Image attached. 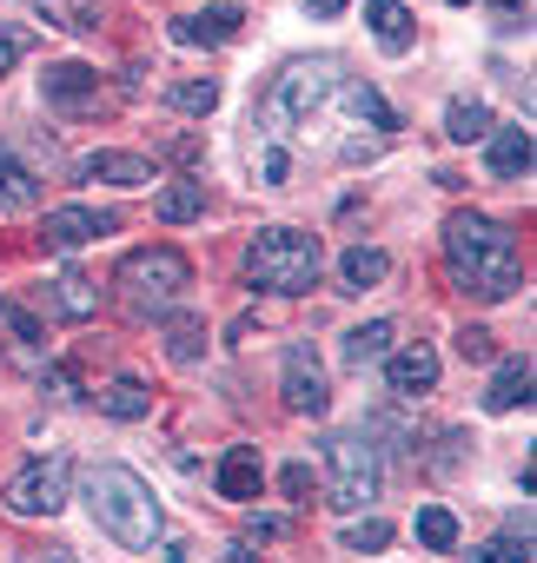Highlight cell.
Masks as SVG:
<instances>
[{"instance_id":"6da1fadb","label":"cell","mask_w":537,"mask_h":563,"mask_svg":"<svg viewBox=\"0 0 537 563\" xmlns=\"http://www.w3.org/2000/svg\"><path fill=\"white\" fill-rule=\"evenodd\" d=\"M445 258H451L458 292H471V299H511L524 286L517 239L484 212H451L445 219Z\"/></svg>"},{"instance_id":"7a4b0ae2","label":"cell","mask_w":537,"mask_h":563,"mask_svg":"<svg viewBox=\"0 0 537 563\" xmlns=\"http://www.w3.org/2000/svg\"><path fill=\"white\" fill-rule=\"evenodd\" d=\"M80 490H87L94 523H100L120 550H153V543H160V497H153V484H146L140 471H127V464H94Z\"/></svg>"},{"instance_id":"3957f363","label":"cell","mask_w":537,"mask_h":563,"mask_svg":"<svg viewBox=\"0 0 537 563\" xmlns=\"http://www.w3.org/2000/svg\"><path fill=\"white\" fill-rule=\"evenodd\" d=\"M319 265H326V245H319V232H299V225H265L245 245V278L259 292H280V299L313 292Z\"/></svg>"},{"instance_id":"277c9868","label":"cell","mask_w":537,"mask_h":563,"mask_svg":"<svg viewBox=\"0 0 537 563\" xmlns=\"http://www.w3.org/2000/svg\"><path fill=\"white\" fill-rule=\"evenodd\" d=\"M113 286H120V299H127L133 319H166L186 299V286H193V265H186L179 245H140V252L120 258Z\"/></svg>"},{"instance_id":"5b68a950","label":"cell","mask_w":537,"mask_h":563,"mask_svg":"<svg viewBox=\"0 0 537 563\" xmlns=\"http://www.w3.org/2000/svg\"><path fill=\"white\" fill-rule=\"evenodd\" d=\"M339 93V60H293L280 80H273V93H265V140H293L326 100Z\"/></svg>"},{"instance_id":"8992f818","label":"cell","mask_w":537,"mask_h":563,"mask_svg":"<svg viewBox=\"0 0 537 563\" xmlns=\"http://www.w3.org/2000/svg\"><path fill=\"white\" fill-rule=\"evenodd\" d=\"M326 464H332V504L339 510H365L372 497H379V444L365 438V431H339V438H326Z\"/></svg>"},{"instance_id":"52a82bcc","label":"cell","mask_w":537,"mask_h":563,"mask_svg":"<svg viewBox=\"0 0 537 563\" xmlns=\"http://www.w3.org/2000/svg\"><path fill=\"white\" fill-rule=\"evenodd\" d=\"M74 497V471L67 457H34L8 477V490H0V504H8L14 517H61Z\"/></svg>"},{"instance_id":"ba28073f","label":"cell","mask_w":537,"mask_h":563,"mask_svg":"<svg viewBox=\"0 0 537 563\" xmlns=\"http://www.w3.org/2000/svg\"><path fill=\"white\" fill-rule=\"evenodd\" d=\"M280 391H286V411H293V418H326V411H332V385H326V365H319L313 345H293V352H286Z\"/></svg>"},{"instance_id":"9c48e42d","label":"cell","mask_w":537,"mask_h":563,"mask_svg":"<svg viewBox=\"0 0 537 563\" xmlns=\"http://www.w3.org/2000/svg\"><path fill=\"white\" fill-rule=\"evenodd\" d=\"M41 100H47L54 113H87V107L100 100V74L80 67V60H54V67L41 74Z\"/></svg>"},{"instance_id":"30bf717a","label":"cell","mask_w":537,"mask_h":563,"mask_svg":"<svg viewBox=\"0 0 537 563\" xmlns=\"http://www.w3.org/2000/svg\"><path fill=\"white\" fill-rule=\"evenodd\" d=\"M100 232H113V212H87V206H61V212H47V225H41V239H47L54 252H80V245H94Z\"/></svg>"},{"instance_id":"8fae6325","label":"cell","mask_w":537,"mask_h":563,"mask_svg":"<svg viewBox=\"0 0 537 563\" xmlns=\"http://www.w3.org/2000/svg\"><path fill=\"white\" fill-rule=\"evenodd\" d=\"M385 378H392L398 398H425V391H438V352H431V345L385 352Z\"/></svg>"},{"instance_id":"7c38bea8","label":"cell","mask_w":537,"mask_h":563,"mask_svg":"<svg viewBox=\"0 0 537 563\" xmlns=\"http://www.w3.org/2000/svg\"><path fill=\"white\" fill-rule=\"evenodd\" d=\"M212 484H219V497H226V504H252V497H259V484H265V464H259V444H232V451L219 457V471H212Z\"/></svg>"},{"instance_id":"4fadbf2b","label":"cell","mask_w":537,"mask_h":563,"mask_svg":"<svg viewBox=\"0 0 537 563\" xmlns=\"http://www.w3.org/2000/svg\"><path fill=\"white\" fill-rule=\"evenodd\" d=\"M239 27H245V14L226 0V8H206V14H179V21H173V41H179V47H226Z\"/></svg>"},{"instance_id":"5bb4252c","label":"cell","mask_w":537,"mask_h":563,"mask_svg":"<svg viewBox=\"0 0 537 563\" xmlns=\"http://www.w3.org/2000/svg\"><path fill=\"white\" fill-rule=\"evenodd\" d=\"M80 179H107V186H146V179H160V173H153V159H140V153H87V159H80Z\"/></svg>"},{"instance_id":"9a60e30c","label":"cell","mask_w":537,"mask_h":563,"mask_svg":"<svg viewBox=\"0 0 537 563\" xmlns=\"http://www.w3.org/2000/svg\"><path fill=\"white\" fill-rule=\"evenodd\" d=\"M365 21H372V34H379V47H385V54H412V41H418L412 8H398V0H372Z\"/></svg>"},{"instance_id":"2e32d148","label":"cell","mask_w":537,"mask_h":563,"mask_svg":"<svg viewBox=\"0 0 537 563\" xmlns=\"http://www.w3.org/2000/svg\"><path fill=\"white\" fill-rule=\"evenodd\" d=\"M530 173V126H497L491 133V179H524Z\"/></svg>"},{"instance_id":"e0dca14e","label":"cell","mask_w":537,"mask_h":563,"mask_svg":"<svg viewBox=\"0 0 537 563\" xmlns=\"http://www.w3.org/2000/svg\"><path fill=\"white\" fill-rule=\"evenodd\" d=\"M0 206H8V212H34L41 206V179L14 153H0Z\"/></svg>"},{"instance_id":"ac0fdd59","label":"cell","mask_w":537,"mask_h":563,"mask_svg":"<svg viewBox=\"0 0 537 563\" xmlns=\"http://www.w3.org/2000/svg\"><path fill=\"white\" fill-rule=\"evenodd\" d=\"M484 405H491V411H517V405H530V358H504L497 378H491V391H484Z\"/></svg>"},{"instance_id":"d6986e66","label":"cell","mask_w":537,"mask_h":563,"mask_svg":"<svg viewBox=\"0 0 537 563\" xmlns=\"http://www.w3.org/2000/svg\"><path fill=\"white\" fill-rule=\"evenodd\" d=\"M339 278H346V292H365V286H379V278H392V252L352 245V252L339 258Z\"/></svg>"},{"instance_id":"ffe728a7","label":"cell","mask_w":537,"mask_h":563,"mask_svg":"<svg viewBox=\"0 0 537 563\" xmlns=\"http://www.w3.org/2000/svg\"><path fill=\"white\" fill-rule=\"evenodd\" d=\"M54 306H61V319H94L100 312V286L87 272H61L54 278Z\"/></svg>"},{"instance_id":"44dd1931","label":"cell","mask_w":537,"mask_h":563,"mask_svg":"<svg viewBox=\"0 0 537 563\" xmlns=\"http://www.w3.org/2000/svg\"><path fill=\"white\" fill-rule=\"evenodd\" d=\"M100 411L120 418V424H133V418L153 411V391H146L140 378H113V385H100Z\"/></svg>"},{"instance_id":"7402d4cb","label":"cell","mask_w":537,"mask_h":563,"mask_svg":"<svg viewBox=\"0 0 537 563\" xmlns=\"http://www.w3.org/2000/svg\"><path fill=\"white\" fill-rule=\"evenodd\" d=\"M339 93H346L352 120H372L379 133H398V113L385 107V93H379V87H365V80H339Z\"/></svg>"},{"instance_id":"603a6c76","label":"cell","mask_w":537,"mask_h":563,"mask_svg":"<svg viewBox=\"0 0 537 563\" xmlns=\"http://www.w3.org/2000/svg\"><path fill=\"white\" fill-rule=\"evenodd\" d=\"M206 212V179H173L166 192H160V219L166 225H186V219H199Z\"/></svg>"},{"instance_id":"cb8c5ba5","label":"cell","mask_w":537,"mask_h":563,"mask_svg":"<svg viewBox=\"0 0 537 563\" xmlns=\"http://www.w3.org/2000/svg\"><path fill=\"white\" fill-rule=\"evenodd\" d=\"M385 352H392V325H385V319L346 332V365H372V358H385Z\"/></svg>"},{"instance_id":"d4e9b609","label":"cell","mask_w":537,"mask_h":563,"mask_svg":"<svg viewBox=\"0 0 537 563\" xmlns=\"http://www.w3.org/2000/svg\"><path fill=\"white\" fill-rule=\"evenodd\" d=\"M445 133H451V140H484V133H491V107L451 100V107H445Z\"/></svg>"},{"instance_id":"484cf974","label":"cell","mask_w":537,"mask_h":563,"mask_svg":"<svg viewBox=\"0 0 537 563\" xmlns=\"http://www.w3.org/2000/svg\"><path fill=\"white\" fill-rule=\"evenodd\" d=\"M166 358H173V365H199V358H206V325H199V319H173Z\"/></svg>"},{"instance_id":"4316f807","label":"cell","mask_w":537,"mask_h":563,"mask_svg":"<svg viewBox=\"0 0 537 563\" xmlns=\"http://www.w3.org/2000/svg\"><path fill=\"white\" fill-rule=\"evenodd\" d=\"M41 14H47L54 27H67V34H94V27H100L94 0H41Z\"/></svg>"},{"instance_id":"83f0119b","label":"cell","mask_w":537,"mask_h":563,"mask_svg":"<svg viewBox=\"0 0 537 563\" xmlns=\"http://www.w3.org/2000/svg\"><path fill=\"white\" fill-rule=\"evenodd\" d=\"M166 100H173V113H193V120H206V113L219 107V80H179Z\"/></svg>"},{"instance_id":"f1b7e54d","label":"cell","mask_w":537,"mask_h":563,"mask_svg":"<svg viewBox=\"0 0 537 563\" xmlns=\"http://www.w3.org/2000/svg\"><path fill=\"white\" fill-rule=\"evenodd\" d=\"M418 543H425V550H451V543H458V517H451L445 504H425V510H418Z\"/></svg>"},{"instance_id":"f546056e","label":"cell","mask_w":537,"mask_h":563,"mask_svg":"<svg viewBox=\"0 0 537 563\" xmlns=\"http://www.w3.org/2000/svg\"><path fill=\"white\" fill-rule=\"evenodd\" d=\"M385 543H392V523H385V517H359V523H346V550L372 556V550H385Z\"/></svg>"},{"instance_id":"4dcf8cb0","label":"cell","mask_w":537,"mask_h":563,"mask_svg":"<svg viewBox=\"0 0 537 563\" xmlns=\"http://www.w3.org/2000/svg\"><path fill=\"white\" fill-rule=\"evenodd\" d=\"M471 563H530V537H491L471 550Z\"/></svg>"},{"instance_id":"1f68e13d","label":"cell","mask_w":537,"mask_h":563,"mask_svg":"<svg viewBox=\"0 0 537 563\" xmlns=\"http://www.w3.org/2000/svg\"><path fill=\"white\" fill-rule=\"evenodd\" d=\"M458 352H464L471 365H491V358H497V345H491L484 325H464V332H458Z\"/></svg>"},{"instance_id":"d6a6232c","label":"cell","mask_w":537,"mask_h":563,"mask_svg":"<svg viewBox=\"0 0 537 563\" xmlns=\"http://www.w3.org/2000/svg\"><path fill=\"white\" fill-rule=\"evenodd\" d=\"M280 490H286L293 504H313V471H306V464H286V471H280Z\"/></svg>"},{"instance_id":"836d02e7","label":"cell","mask_w":537,"mask_h":563,"mask_svg":"<svg viewBox=\"0 0 537 563\" xmlns=\"http://www.w3.org/2000/svg\"><path fill=\"white\" fill-rule=\"evenodd\" d=\"M286 146H265V186H286Z\"/></svg>"},{"instance_id":"e575fe53","label":"cell","mask_w":537,"mask_h":563,"mask_svg":"<svg viewBox=\"0 0 537 563\" xmlns=\"http://www.w3.org/2000/svg\"><path fill=\"white\" fill-rule=\"evenodd\" d=\"M21 60V34H8V27H0V74H8Z\"/></svg>"},{"instance_id":"d590c367","label":"cell","mask_w":537,"mask_h":563,"mask_svg":"<svg viewBox=\"0 0 537 563\" xmlns=\"http://www.w3.org/2000/svg\"><path fill=\"white\" fill-rule=\"evenodd\" d=\"M21 563H80V556H74V550H61V543H54V550H28V556H21Z\"/></svg>"},{"instance_id":"8d00e7d4","label":"cell","mask_w":537,"mask_h":563,"mask_svg":"<svg viewBox=\"0 0 537 563\" xmlns=\"http://www.w3.org/2000/svg\"><path fill=\"white\" fill-rule=\"evenodd\" d=\"M299 8H313V14H326V21H339V14H346V0H299Z\"/></svg>"},{"instance_id":"74e56055","label":"cell","mask_w":537,"mask_h":563,"mask_svg":"<svg viewBox=\"0 0 537 563\" xmlns=\"http://www.w3.org/2000/svg\"><path fill=\"white\" fill-rule=\"evenodd\" d=\"M219 563H259V550H252V543H232V550H226Z\"/></svg>"},{"instance_id":"f35d334b","label":"cell","mask_w":537,"mask_h":563,"mask_svg":"<svg viewBox=\"0 0 537 563\" xmlns=\"http://www.w3.org/2000/svg\"><path fill=\"white\" fill-rule=\"evenodd\" d=\"M166 563H193V543H166Z\"/></svg>"},{"instance_id":"ab89813d","label":"cell","mask_w":537,"mask_h":563,"mask_svg":"<svg viewBox=\"0 0 537 563\" xmlns=\"http://www.w3.org/2000/svg\"><path fill=\"white\" fill-rule=\"evenodd\" d=\"M497 8H504V14H524V0H497Z\"/></svg>"}]
</instances>
